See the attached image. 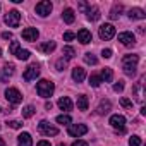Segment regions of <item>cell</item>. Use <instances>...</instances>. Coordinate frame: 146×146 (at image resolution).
<instances>
[{"mask_svg":"<svg viewBox=\"0 0 146 146\" xmlns=\"http://www.w3.org/2000/svg\"><path fill=\"white\" fill-rule=\"evenodd\" d=\"M40 50H41V52H45V53L53 52V50H55V41H46V43L40 45Z\"/></svg>","mask_w":146,"mask_h":146,"instance_id":"cb8c5ba5","label":"cell"},{"mask_svg":"<svg viewBox=\"0 0 146 146\" xmlns=\"http://www.w3.org/2000/svg\"><path fill=\"white\" fill-rule=\"evenodd\" d=\"M102 81H107V83H110L112 81V78H113V72H112V69H108V67H105L103 70H102Z\"/></svg>","mask_w":146,"mask_h":146,"instance_id":"603a6c76","label":"cell"},{"mask_svg":"<svg viewBox=\"0 0 146 146\" xmlns=\"http://www.w3.org/2000/svg\"><path fill=\"white\" fill-rule=\"evenodd\" d=\"M78 40L83 43V45H88V43H91V31H88V29H81L79 33H78Z\"/></svg>","mask_w":146,"mask_h":146,"instance_id":"2e32d148","label":"cell"},{"mask_svg":"<svg viewBox=\"0 0 146 146\" xmlns=\"http://www.w3.org/2000/svg\"><path fill=\"white\" fill-rule=\"evenodd\" d=\"M120 105L124 108H127V110H132V102L129 98H120Z\"/></svg>","mask_w":146,"mask_h":146,"instance_id":"4dcf8cb0","label":"cell"},{"mask_svg":"<svg viewBox=\"0 0 146 146\" xmlns=\"http://www.w3.org/2000/svg\"><path fill=\"white\" fill-rule=\"evenodd\" d=\"M17 144L19 146H33V139H31V136L28 132H23L17 137Z\"/></svg>","mask_w":146,"mask_h":146,"instance_id":"d6986e66","label":"cell"},{"mask_svg":"<svg viewBox=\"0 0 146 146\" xmlns=\"http://www.w3.org/2000/svg\"><path fill=\"white\" fill-rule=\"evenodd\" d=\"M2 38H4V40H11V38H12V33H7V31H5V33H2Z\"/></svg>","mask_w":146,"mask_h":146,"instance_id":"b9f144b4","label":"cell"},{"mask_svg":"<svg viewBox=\"0 0 146 146\" xmlns=\"http://www.w3.org/2000/svg\"><path fill=\"white\" fill-rule=\"evenodd\" d=\"M0 146H5V143H4V139L0 137Z\"/></svg>","mask_w":146,"mask_h":146,"instance_id":"f6af8a7d","label":"cell"},{"mask_svg":"<svg viewBox=\"0 0 146 146\" xmlns=\"http://www.w3.org/2000/svg\"><path fill=\"white\" fill-rule=\"evenodd\" d=\"M62 19L67 23V24H72V23H74V19H76V16H74V11H72V9H64V12H62Z\"/></svg>","mask_w":146,"mask_h":146,"instance_id":"ffe728a7","label":"cell"},{"mask_svg":"<svg viewBox=\"0 0 146 146\" xmlns=\"http://www.w3.org/2000/svg\"><path fill=\"white\" fill-rule=\"evenodd\" d=\"M57 122H58V124H64V125H65V124H70V117H69V115H58V117H57Z\"/></svg>","mask_w":146,"mask_h":146,"instance_id":"1f68e13d","label":"cell"},{"mask_svg":"<svg viewBox=\"0 0 146 146\" xmlns=\"http://www.w3.org/2000/svg\"><path fill=\"white\" fill-rule=\"evenodd\" d=\"M72 146H88V143H86V141H76Z\"/></svg>","mask_w":146,"mask_h":146,"instance_id":"ab89813d","label":"cell"},{"mask_svg":"<svg viewBox=\"0 0 146 146\" xmlns=\"http://www.w3.org/2000/svg\"><path fill=\"white\" fill-rule=\"evenodd\" d=\"M137 62H139V57L137 55H125L122 58V69L127 76H134L136 72V67H137Z\"/></svg>","mask_w":146,"mask_h":146,"instance_id":"6da1fadb","label":"cell"},{"mask_svg":"<svg viewBox=\"0 0 146 146\" xmlns=\"http://www.w3.org/2000/svg\"><path fill=\"white\" fill-rule=\"evenodd\" d=\"M29 55H31V53H29V50H23V48H19V50L16 52V57H17V58H21V60H28V58H29Z\"/></svg>","mask_w":146,"mask_h":146,"instance_id":"484cf974","label":"cell"},{"mask_svg":"<svg viewBox=\"0 0 146 146\" xmlns=\"http://www.w3.org/2000/svg\"><path fill=\"white\" fill-rule=\"evenodd\" d=\"M33 115H35V107H33V105H28V107L23 108V117L29 119V117H33Z\"/></svg>","mask_w":146,"mask_h":146,"instance_id":"4316f807","label":"cell"},{"mask_svg":"<svg viewBox=\"0 0 146 146\" xmlns=\"http://www.w3.org/2000/svg\"><path fill=\"white\" fill-rule=\"evenodd\" d=\"M12 74H14V65L12 64H5L4 69L0 70V81H7L9 76H12Z\"/></svg>","mask_w":146,"mask_h":146,"instance_id":"4fadbf2b","label":"cell"},{"mask_svg":"<svg viewBox=\"0 0 146 146\" xmlns=\"http://www.w3.org/2000/svg\"><path fill=\"white\" fill-rule=\"evenodd\" d=\"M129 17H131V19H144L146 14H144L141 9H131V11H129Z\"/></svg>","mask_w":146,"mask_h":146,"instance_id":"44dd1931","label":"cell"},{"mask_svg":"<svg viewBox=\"0 0 146 146\" xmlns=\"http://www.w3.org/2000/svg\"><path fill=\"white\" fill-rule=\"evenodd\" d=\"M110 125L115 129H124L125 125V117L124 115H112L110 117Z\"/></svg>","mask_w":146,"mask_h":146,"instance_id":"8fae6325","label":"cell"},{"mask_svg":"<svg viewBox=\"0 0 146 146\" xmlns=\"http://www.w3.org/2000/svg\"><path fill=\"white\" fill-rule=\"evenodd\" d=\"M38 146H52V144H50L48 141H40V143H38Z\"/></svg>","mask_w":146,"mask_h":146,"instance_id":"7bdbcfd3","label":"cell"},{"mask_svg":"<svg viewBox=\"0 0 146 146\" xmlns=\"http://www.w3.org/2000/svg\"><path fill=\"white\" fill-rule=\"evenodd\" d=\"M38 131H40L41 134H45V136H57V134H58V129L53 127V125H50L46 120H41V122L38 124Z\"/></svg>","mask_w":146,"mask_h":146,"instance_id":"5b68a950","label":"cell"},{"mask_svg":"<svg viewBox=\"0 0 146 146\" xmlns=\"http://www.w3.org/2000/svg\"><path fill=\"white\" fill-rule=\"evenodd\" d=\"M40 76V67L36 65V64H33V65H29L26 70H24V81H33V79H36Z\"/></svg>","mask_w":146,"mask_h":146,"instance_id":"9c48e42d","label":"cell"},{"mask_svg":"<svg viewBox=\"0 0 146 146\" xmlns=\"http://www.w3.org/2000/svg\"><path fill=\"white\" fill-rule=\"evenodd\" d=\"M7 124H9V127H12V129H19V127L23 125L19 120H11V122H7Z\"/></svg>","mask_w":146,"mask_h":146,"instance_id":"d590c367","label":"cell"},{"mask_svg":"<svg viewBox=\"0 0 146 146\" xmlns=\"http://www.w3.org/2000/svg\"><path fill=\"white\" fill-rule=\"evenodd\" d=\"M122 12V5H113V9L110 11V19H117Z\"/></svg>","mask_w":146,"mask_h":146,"instance_id":"83f0119b","label":"cell"},{"mask_svg":"<svg viewBox=\"0 0 146 146\" xmlns=\"http://www.w3.org/2000/svg\"><path fill=\"white\" fill-rule=\"evenodd\" d=\"M86 16H88V19H90V21H98L102 14H100V9H98V7L90 5V7H88V11H86Z\"/></svg>","mask_w":146,"mask_h":146,"instance_id":"9a60e30c","label":"cell"},{"mask_svg":"<svg viewBox=\"0 0 146 146\" xmlns=\"http://www.w3.org/2000/svg\"><path fill=\"white\" fill-rule=\"evenodd\" d=\"M102 55H103V58H110V57H112V50H110V48H107V50H103V52H102Z\"/></svg>","mask_w":146,"mask_h":146,"instance_id":"f35d334b","label":"cell"},{"mask_svg":"<svg viewBox=\"0 0 146 146\" xmlns=\"http://www.w3.org/2000/svg\"><path fill=\"white\" fill-rule=\"evenodd\" d=\"M65 65H67V62H65L64 58H60V60L57 62V70H64V69H65Z\"/></svg>","mask_w":146,"mask_h":146,"instance_id":"e575fe53","label":"cell"},{"mask_svg":"<svg viewBox=\"0 0 146 146\" xmlns=\"http://www.w3.org/2000/svg\"><path fill=\"white\" fill-rule=\"evenodd\" d=\"M84 78H86V70L83 67H74V70H72V79L76 83H83Z\"/></svg>","mask_w":146,"mask_h":146,"instance_id":"5bb4252c","label":"cell"},{"mask_svg":"<svg viewBox=\"0 0 146 146\" xmlns=\"http://www.w3.org/2000/svg\"><path fill=\"white\" fill-rule=\"evenodd\" d=\"M88 105H90L88 98H86L84 95H79V96H78V108H79V110H88Z\"/></svg>","mask_w":146,"mask_h":146,"instance_id":"7402d4cb","label":"cell"},{"mask_svg":"<svg viewBox=\"0 0 146 146\" xmlns=\"http://www.w3.org/2000/svg\"><path fill=\"white\" fill-rule=\"evenodd\" d=\"M9 50H11V53H12V55H16V52L19 50V43H17V41H12V43H11V48H9Z\"/></svg>","mask_w":146,"mask_h":146,"instance_id":"836d02e7","label":"cell"},{"mask_svg":"<svg viewBox=\"0 0 146 146\" xmlns=\"http://www.w3.org/2000/svg\"><path fill=\"white\" fill-rule=\"evenodd\" d=\"M58 146H65V144H62V143H60V144H58Z\"/></svg>","mask_w":146,"mask_h":146,"instance_id":"bcb514c9","label":"cell"},{"mask_svg":"<svg viewBox=\"0 0 146 146\" xmlns=\"http://www.w3.org/2000/svg\"><path fill=\"white\" fill-rule=\"evenodd\" d=\"M36 91H38V95L41 98H50L53 95V91H55V86H53V83H50L46 79H41L36 84Z\"/></svg>","mask_w":146,"mask_h":146,"instance_id":"7a4b0ae2","label":"cell"},{"mask_svg":"<svg viewBox=\"0 0 146 146\" xmlns=\"http://www.w3.org/2000/svg\"><path fill=\"white\" fill-rule=\"evenodd\" d=\"M124 90V83L122 81H119V83H115V86H113V91H117V93H120Z\"/></svg>","mask_w":146,"mask_h":146,"instance_id":"74e56055","label":"cell"},{"mask_svg":"<svg viewBox=\"0 0 146 146\" xmlns=\"http://www.w3.org/2000/svg\"><path fill=\"white\" fill-rule=\"evenodd\" d=\"M0 55H2V50H0Z\"/></svg>","mask_w":146,"mask_h":146,"instance_id":"7dc6e473","label":"cell"},{"mask_svg":"<svg viewBox=\"0 0 146 146\" xmlns=\"http://www.w3.org/2000/svg\"><path fill=\"white\" fill-rule=\"evenodd\" d=\"M102 83H103V81H102V78H100L98 74H91V76H90V84H91L93 88H98Z\"/></svg>","mask_w":146,"mask_h":146,"instance_id":"d4e9b609","label":"cell"},{"mask_svg":"<svg viewBox=\"0 0 146 146\" xmlns=\"http://www.w3.org/2000/svg\"><path fill=\"white\" fill-rule=\"evenodd\" d=\"M98 35H100L102 40H112L115 36V28L112 24H103V26H100Z\"/></svg>","mask_w":146,"mask_h":146,"instance_id":"277c9868","label":"cell"},{"mask_svg":"<svg viewBox=\"0 0 146 146\" xmlns=\"http://www.w3.org/2000/svg\"><path fill=\"white\" fill-rule=\"evenodd\" d=\"M5 98H7L11 103H14V105H17V103L23 102V95H21L19 90H16V88H9V90L5 91Z\"/></svg>","mask_w":146,"mask_h":146,"instance_id":"8992f818","label":"cell"},{"mask_svg":"<svg viewBox=\"0 0 146 146\" xmlns=\"http://www.w3.org/2000/svg\"><path fill=\"white\" fill-rule=\"evenodd\" d=\"M62 53H64L65 58H72L76 52H74V48H72V46H64V52H62Z\"/></svg>","mask_w":146,"mask_h":146,"instance_id":"f546056e","label":"cell"},{"mask_svg":"<svg viewBox=\"0 0 146 146\" xmlns=\"http://www.w3.org/2000/svg\"><path fill=\"white\" fill-rule=\"evenodd\" d=\"M38 36H40V33H38L36 28H26V29H23V38L26 41H36Z\"/></svg>","mask_w":146,"mask_h":146,"instance_id":"30bf717a","label":"cell"},{"mask_svg":"<svg viewBox=\"0 0 146 146\" xmlns=\"http://www.w3.org/2000/svg\"><path fill=\"white\" fill-rule=\"evenodd\" d=\"M84 62L90 64V65H95L98 60H96V57H95L93 53H84Z\"/></svg>","mask_w":146,"mask_h":146,"instance_id":"f1b7e54d","label":"cell"},{"mask_svg":"<svg viewBox=\"0 0 146 146\" xmlns=\"http://www.w3.org/2000/svg\"><path fill=\"white\" fill-rule=\"evenodd\" d=\"M57 105H58V108L64 110V112H70V110H72V102H70V98H67V96L60 98V100L57 102Z\"/></svg>","mask_w":146,"mask_h":146,"instance_id":"e0dca14e","label":"cell"},{"mask_svg":"<svg viewBox=\"0 0 146 146\" xmlns=\"http://www.w3.org/2000/svg\"><path fill=\"white\" fill-rule=\"evenodd\" d=\"M19 23H21V12H19V11L14 9V11L7 12V16H5V24H9L11 28H17Z\"/></svg>","mask_w":146,"mask_h":146,"instance_id":"3957f363","label":"cell"},{"mask_svg":"<svg viewBox=\"0 0 146 146\" xmlns=\"http://www.w3.org/2000/svg\"><path fill=\"white\" fill-rule=\"evenodd\" d=\"M74 38H76V35H74V33H70V31L64 33V40H65V41H70V40H74Z\"/></svg>","mask_w":146,"mask_h":146,"instance_id":"8d00e7d4","label":"cell"},{"mask_svg":"<svg viewBox=\"0 0 146 146\" xmlns=\"http://www.w3.org/2000/svg\"><path fill=\"white\" fill-rule=\"evenodd\" d=\"M119 41H120L122 45H125V46H131V45H134L136 38H134L132 33H120V35H119Z\"/></svg>","mask_w":146,"mask_h":146,"instance_id":"7c38bea8","label":"cell"},{"mask_svg":"<svg viewBox=\"0 0 146 146\" xmlns=\"http://www.w3.org/2000/svg\"><path fill=\"white\" fill-rule=\"evenodd\" d=\"M0 110H2V108H0Z\"/></svg>","mask_w":146,"mask_h":146,"instance_id":"c3c4849f","label":"cell"},{"mask_svg":"<svg viewBox=\"0 0 146 146\" xmlns=\"http://www.w3.org/2000/svg\"><path fill=\"white\" fill-rule=\"evenodd\" d=\"M88 7H90V5H88L86 2H81V4H79V9H81V11H88Z\"/></svg>","mask_w":146,"mask_h":146,"instance_id":"60d3db41","label":"cell"},{"mask_svg":"<svg viewBox=\"0 0 146 146\" xmlns=\"http://www.w3.org/2000/svg\"><path fill=\"white\" fill-rule=\"evenodd\" d=\"M110 108H112V103L108 100H102L100 105H98V108H96V113L98 115H105V113L110 112Z\"/></svg>","mask_w":146,"mask_h":146,"instance_id":"ac0fdd59","label":"cell"},{"mask_svg":"<svg viewBox=\"0 0 146 146\" xmlns=\"http://www.w3.org/2000/svg\"><path fill=\"white\" fill-rule=\"evenodd\" d=\"M86 132H88V127L84 124H72V125H69V136L79 137V136H83Z\"/></svg>","mask_w":146,"mask_h":146,"instance_id":"ba28073f","label":"cell"},{"mask_svg":"<svg viewBox=\"0 0 146 146\" xmlns=\"http://www.w3.org/2000/svg\"><path fill=\"white\" fill-rule=\"evenodd\" d=\"M129 144H131V146H141V139H139L137 136H132V137L129 139Z\"/></svg>","mask_w":146,"mask_h":146,"instance_id":"d6a6232c","label":"cell"},{"mask_svg":"<svg viewBox=\"0 0 146 146\" xmlns=\"http://www.w3.org/2000/svg\"><path fill=\"white\" fill-rule=\"evenodd\" d=\"M52 9H53V5H52V2H48V0H43V2L36 4V12H38L41 17H46V16L52 12Z\"/></svg>","mask_w":146,"mask_h":146,"instance_id":"52a82bcc","label":"cell"},{"mask_svg":"<svg viewBox=\"0 0 146 146\" xmlns=\"http://www.w3.org/2000/svg\"><path fill=\"white\" fill-rule=\"evenodd\" d=\"M45 108H46V110H52V103H50V102H46V103H45Z\"/></svg>","mask_w":146,"mask_h":146,"instance_id":"ee69618b","label":"cell"}]
</instances>
